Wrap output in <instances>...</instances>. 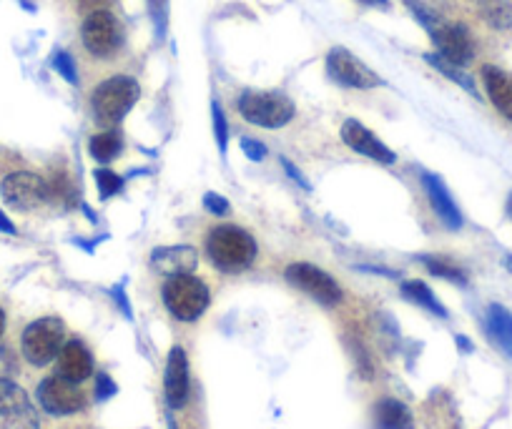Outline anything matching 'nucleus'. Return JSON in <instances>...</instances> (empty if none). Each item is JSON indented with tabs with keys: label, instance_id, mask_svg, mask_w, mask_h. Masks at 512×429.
<instances>
[{
	"label": "nucleus",
	"instance_id": "1",
	"mask_svg": "<svg viewBox=\"0 0 512 429\" xmlns=\"http://www.w3.org/2000/svg\"><path fill=\"white\" fill-rule=\"evenodd\" d=\"M256 241L249 231L239 229L234 224L216 226L206 236V254L211 264L224 274H236L254 264L256 259Z\"/></svg>",
	"mask_w": 512,
	"mask_h": 429
},
{
	"label": "nucleus",
	"instance_id": "2",
	"mask_svg": "<svg viewBox=\"0 0 512 429\" xmlns=\"http://www.w3.org/2000/svg\"><path fill=\"white\" fill-rule=\"evenodd\" d=\"M139 96L141 88L139 83H136V78H108V81H103L91 96L93 116H96L103 126H116V123H121L123 118H126V113L136 106Z\"/></svg>",
	"mask_w": 512,
	"mask_h": 429
},
{
	"label": "nucleus",
	"instance_id": "3",
	"mask_svg": "<svg viewBox=\"0 0 512 429\" xmlns=\"http://www.w3.org/2000/svg\"><path fill=\"white\" fill-rule=\"evenodd\" d=\"M161 297H164L171 317H176L179 322H196L209 307L211 294L204 281L191 274H181L166 281Z\"/></svg>",
	"mask_w": 512,
	"mask_h": 429
},
{
	"label": "nucleus",
	"instance_id": "4",
	"mask_svg": "<svg viewBox=\"0 0 512 429\" xmlns=\"http://www.w3.org/2000/svg\"><path fill=\"white\" fill-rule=\"evenodd\" d=\"M236 106L246 121L262 128H282L294 118V103L284 93L244 91Z\"/></svg>",
	"mask_w": 512,
	"mask_h": 429
},
{
	"label": "nucleus",
	"instance_id": "5",
	"mask_svg": "<svg viewBox=\"0 0 512 429\" xmlns=\"http://www.w3.org/2000/svg\"><path fill=\"white\" fill-rule=\"evenodd\" d=\"M63 334H66V329H63L61 319H36V322L28 324L26 332H23V357H26L33 367H46V364H51L53 359L58 357V352H61Z\"/></svg>",
	"mask_w": 512,
	"mask_h": 429
},
{
	"label": "nucleus",
	"instance_id": "6",
	"mask_svg": "<svg viewBox=\"0 0 512 429\" xmlns=\"http://www.w3.org/2000/svg\"><path fill=\"white\" fill-rule=\"evenodd\" d=\"M287 281L297 289H302L304 294L314 299V302L324 304V307H337L342 302V289H339L337 281L322 271L319 266L307 264V261H297V264H289L284 271Z\"/></svg>",
	"mask_w": 512,
	"mask_h": 429
},
{
	"label": "nucleus",
	"instance_id": "7",
	"mask_svg": "<svg viewBox=\"0 0 512 429\" xmlns=\"http://www.w3.org/2000/svg\"><path fill=\"white\" fill-rule=\"evenodd\" d=\"M36 407L26 389L18 387L11 379L0 377V429H38Z\"/></svg>",
	"mask_w": 512,
	"mask_h": 429
},
{
	"label": "nucleus",
	"instance_id": "8",
	"mask_svg": "<svg viewBox=\"0 0 512 429\" xmlns=\"http://www.w3.org/2000/svg\"><path fill=\"white\" fill-rule=\"evenodd\" d=\"M327 73L334 83L344 88H359V91H367V88H377L379 76L367 66L364 61H359L354 53H349L347 48L334 46L327 53Z\"/></svg>",
	"mask_w": 512,
	"mask_h": 429
},
{
	"label": "nucleus",
	"instance_id": "9",
	"mask_svg": "<svg viewBox=\"0 0 512 429\" xmlns=\"http://www.w3.org/2000/svg\"><path fill=\"white\" fill-rule=\"evenodd\" d=\"M81 38L86 51L96 58H111L123 41L121 26H118L116 16L108 11H93L83 21Z\"/></svg>",
	"mask_w": 512,
	"mask_h": 429
},
{
	"label": "nucleus",
	"instance_id": "10",
	"mask_svg": "<svg viewBox=\"0 0 512 429\" xmlns=\"http://www.w3.org/2000/svg\"><path fill=\"white\" fill-rule=\"evenodd\" d=\"M427 33H430L432 43H435L437 56H442L445 61L462 68L475 58V41H472L470 31L462 23H450L440 18Z\"/></svg>",
	"mask_w": 512,
	"mask_h": 429
},
{
	"label": "nucleus",
	"instance_id": "11",
	"mask_svg": "<svg viewBox=\"0 0 512 429\" xmlns=\"http://www.w3.org/2000/svg\"><path fill=\"white\" fill-rule=\"evenodd\" d=\"M38 402L53 417H66V414L81 412L86 397L76 382L58 374V377H48L38 384Z\"/></svg>",
	"mask_w": 512,
	"mask_h": 429
},
{
	"label": "nucleus",
	"instance_id": "12",
	"mask_svg": "<svg viewBox=\"0 0 512 429\" xmlns=\"http://www.w3.org/2000/svg\"><path fill=\"white\" fill-rule=\"evenodd\" d=\"M0 194H3L8 206L28 211L41 206L43 201H48V184L43 176L31 174V171H16V174L3 179Z\"/></svg>",
	"mask_w": 512,
	"mask_h": 429
},
{
	"label": "nucleus",
	"instance_id": "13",
	"mask_svg": "<svg viewBox=\"0 0 512 429\" xmlns=\"http://www.w3.org/2000/svg\"><path fill=\"white\" fill-rule=\"evenodd\" d=\"M342 141L347 143L349 149L357 151V154L367 156V159L377 161V164H395L397 156L390 146H384L382 138L374 136L367 126H362L359 121L349 118L342 126Z\"/></svg>",
	"mask_w": 512,
	"mask_h": 429
},
{
	"label": "nucleus",
	"instance_id": "14",
	"mask_svg": "<svg viewBox=\"0 0 512 429\" xmlns=\"http://www.w3.org/2000/svg\"><path fill=\"white\" fill-rule=\"evenodd\" d=\"M189 359L181 347H174L169 352V362H166V377H164V392L166 402L171 409L184 407L189 399Z\"/></svg>",
	"mask_w": 512,
	"mask_h": 429
},
{
	"label": "nucleus",
	"instance_id": "15",
	"mask_svg": "<svg viewBox=\"0 0 512 429\" xmlns=\"http://www.w3.org/2000/svg\"><path fill=\"white\" fill-rule=\"evenodd\" d=\"M199 266V254H196L194 246H161L151 254V269L156 274L164 276H181V274H191V271Z\"/></svg>",
	"mask_w": 512,
	"mask_h": 429
},
{
	"label": "nucleus",
	"instance_id": "16",
	"mask_svg": "<svg viewBox=\"0 0 512 429\" xmlns=\"http://www.w3.org/2000/svg\"><path fill=\"white\" fill-rule=\"evenodd\" d=\"M422 186H425L427 199H430L432 209H435V214L440 216L442 224H445L450 231H460L462 229V214H460V209H457L452 194L447 191L445 181H442L440 176L427 174L425 171V174H422Z\"/></svg>",
	"mask_w": 512,
	"mask_h": 429
},
{
	"label": "nucleus",
	"instance_id": "17",
	"mask_svg": "<svg viewBox=\"0 0 512 429\" xmlns=\"http://www.w3.org/2000/svg\"><path fill=\"white\" fill-rule=\"evenodd\" d=\"M58 374L71 382H83L93 374V357L86 349V344L78 342V339H71L61 347L58 352Z\"/></svg>",
	"mask_w": 512,
	"mask_h": 429
},
{
	"label": "nucleus",
	"instance_id": "18",
	"mask_svg": "<svg viewBox=\"0 0 512 429\" xmlns=\"http://www.w3.org/2000/svg\"><path fill=\"white\" fill-rule=\"evenodd\" d=\"M482 83H485L492 106L512 123V73L497 66H485L482 68Z\"/></svg>",
	"mask_w": 512,
	"mask_h": 429
},
{
	"label": "nucleus",
	"instance_id": "19",
	"mask_svg": "<svg viewBox=\"0 0 512 429\" xmlns=\"http://www.w3.org/2000/svg\"><path fill=\"white\" fill-rule=\"evenodd\" d=\"M374 429H415V419L405 402L387 397L374 404Z\"/></svg>",
	"mask_w": 512,
	"mask_h": 429
},
{
	"label": "nucleus",
	"instance_id": "20",
	"mask_svg": "<svg viewBox=\"0 0 512 429\" xmlns=\"http://www.w3.org/2000/svg\"><path fill=\"white\" fill-rule=\"evenodd\" d=\"M485 324L492 342L512 359V312H507L500 304H490V307H487Z\"/></svg>",
	"mask_w": 512,
	"mask_h": 429
},
{
	"label": "nucleus",
	"instance_id": "21",
	"mask_svg": "<svg viewBox=\"0 0 512 429\" xmlns=\"http://www.w3.org/2000/svg\"><path fill=\"white\" fill-rule=\"evenodd\" d=\"M402 294H405L410 302H415L417 307H425L427 312L437 314V317L442 319L447 317V309L442 307L440 299L432 294V289L425 284V281H405V284H402Z\"/></svg>",
	"mask_w": 512,
	"mask_h": 429
},
{
	"label": "nucleus",
	"instance_id": "22",
	"mask_svg": "<svg viewBox=\"0 0 512 429\" xmlns=\"http://www.w3.org/2000/svg\"><path fill=\"white\" fill-rule=\"evenodd\" d=\"M88 154L98 161V164H111L118 154H121V136L116 131H103L88 141Z\"/></svg>",
	"mask_w": 512,
	"mask_h": 429
},
{
	"label": "nucleus",
	"instance_id": "23",
	"mask_svg": "<svg viewBox=\"0 0 512 429\" xmlns=\"http://www.w3.org/2000/svg\"><path fill=\"white\" fill-rule=\"evenodd\" d=\"M480 6V16L490 23L492 28H505L512 26V3L510 0H477Z\"/></svg>",
	"mask_w": 512,
	"mask_h": 429
},
{
	"label": "nucleus",
	"instance_id": "24",
	"mask_svg": "<svg viewBox=\"0 0 512 429\" xmlns=\"http://www.w3.org/2000/svg\"><path fill=\"white\" fill-rule=\"evenodd\" d=\"M422 264L427 266V271L435 276H440V279H447V281H455V284L460 286H467V274L460 269L457 264H452L450 259H442V256H420Z\"/></svg>",
	"mask_w": 512,
	"mask_h": 429
},
{
	"label": "nucleus",
	"instance_id": "25",
	"mask_svg": "<svg viewBox=\"0 0 512 429\" xmlns=\"http://www.w3.org/2000/svg\"><path fill=\"white\" fill-rule=\"evenodd\" d=\"M427 63H430V66L435 68V71L445 73V76L450 78V81L460 83V86L465 88L467 93H472V96H477V88H475V83H472V78L467 76V73H462V68H460V66H455V63L445 61V58H442V56H437V53H430V56H427Z\"/></svg>",
	"mask_w": 512,
	"mask_h": 429
},
{
	"label": "nucleus",
	"instance_id": "26",
	"mask_svg": "<svg viewBox=\"0 0 512 429\" xmlns=\"http://www.w3.org/2000/svg\"><path fill=\"white\" fill-rule=\"evenodd\" d=\"M146 3H149L156 41H166V33H169V0H146Z\"/></svg>",
	"mask_w": 512,
	"mask_h": 429
},
{
	"label": "nucleus",
	"instance_id": "27",
	"mask_svg": "<svg viewBox=\"0 0 512 429\" xmlns=\"http://www.w3.org/2000/svg\"><path fill=\"white\" fill-rule=\"evenodd\" d=\"M93 176H96V184H98V191H101V199H111V196H116L118 191L123 189V179L118 174H113V171L98 169Z\"/></svg>",
	"mask_w": 512,
	"mask_h": 429
},
{
	"label": "nucleus",
	"instance_id": "28",
	"mask_svg": "<svg viewBox=\"0 0 512 429\" xmlns=\"http://www.w3.org/2000/svg\"><path fill=\"white\" fill-rule=\"evenodd\" d=\"M51 66H53V71L61 73V76L66 78L68 83H73V86H76L78 71H76V61L71 58V53L56 51V53H53V58H51Z\"/></svg>",
	"mask_w": 512,
	"mask_h": 429
},
{
	"label": "nucleus",
	"instance_id": "29",
	"mask_svg": "<svg viewBox=\"0 0 512 429\" xmlns=\"http://www.w3.org/2000/svg\"><path fill=\"white\" fill-rule=\"evenodd\" d=\"M211 118H214V136L216 143H219V151L226 154V146H229V126H226V118L219 101H211Z\"/></svg>",
	"mask_w": 512,
	"mask_h": 429
},
{
	"label": "nucleus",
	"instance_id": "30",
	"mask_svg": "<svg viewBox=\"0 0 512 429\" xmlns=\"http://www.w3.org/2000/svg\"><path fill=\"white\" fill-rule=\"evenodd\" d=\"M241 151L249 161H264V156H267V146L262 141H254V138H241Z\"/></svg>",
	"mask_w": 512,
	"mask_h": 429
},
{
	"label": "nucleus",
	"instance_id": "31",
	"mask_svg": "<svg viewBox=\"0 0 512 429\" xmlns=\"http://www.w3.org/2000/svg\"><path fill=\"white\" fill-rule=\"evenodd\" d=\"M204 209L209 211V214L226 216V214H229V201H226L224 196H219V194H214V191H209V194L204 196Z\"/></svg>",
	"mask_w": 512,
	"mask_h": 429
},
{
	"label": "nucleus",
	"instance_id": "32",
	"mask_svg": "<svg viewBox=\"0 0 512 429\" xmlns=\"http://www.w3.org/2000/svg\"><path fill=\"white\" fill-rule=\"evenodd\" d=\"M113 394H116V382L108 374H96V402H106Z\"/></svg>",
	"mask_w": 512,
	"mask_h": 429
},
{
	"label": "nucleus",
	"instance_id": "33",
	"mask_svg": "<svg viewBox=\"0 0 512 429\" xmlns=\"http://www.w3.org/2000/svg\"><path fill=\"white\" fill-rule=\"evenodd\" d=\"M282 166H284V171H287V174H289V176H292V179H294V181H297V184H299V186H302V189H304V191H312V186H309V181H307V179H304V176H302V174H299V171H297V169H294V166H292V164H289V161H287V159H282Z\"/></svg>",
	"mask_w": 512,
	"mask_h": 429
},
{
	"label": "nucleus",
	"instance_id": "34",
	"mask_svg": "<svg viewBox=\"0 0 512 429\" xmlns=\"http://www.w3.org/2000/svg\"><path fill=\"white\" fill-rule=\"evenodd\" d=\"M113 297H116L118 304H121L123 314H126L128 319H131V309H128V299H126V294H123V286H116V289H113Z\"/></svg>",
	"mask_w": 512,
	"mask_h": 429
},
{
	"label": "nucleus",
	"instance_id": "35",
	"mask_svg": "<svg viewBox=\"0 0 512 429\" xmlns=\"http://www.w3.org/2000/svg\"><path fill=\"white\" fill-rule=\"evenodd\" d=\"M0 231H6V234H16V226L11 224V219H8L3 211H0Z\"/></svg>",
	"mask_w": 512,
	"mask_h": 429
},
{
	"label": "nucleus",
	"instance_id": "36",
	"mask_svg": "<svg viewBox=\"0 0 512 429\" xmlns=\"http://www.w3.org/2000/svg\"><path fill=\"white\" fill-rule=\"evenodd\" d=\"M359 3H364V6H369V8H387V6H390V0H359Z\"/></svg>",
	"mask_w": 512,
	"mask_h": 429
},
{
	"label": "nucleus",
	"instance_id": "37",
	"mask_svg": "<svg viewBox=\"0 0 512 429\" xmlns=\"http://www.w3.org/2000/svg\"><path fill=\"white\" fill-rule=\"evenodd\" d=\"M457 344H460L462 352H472V344H470V339H467V337H457Z\"/></svg>",
	"mask_w": 512,
	"mask_h": 429
},
{
	"label": "nucleus",
	"instance_id": "38",
	"mask_svg": "<svg viewBox=\"0 0 512 429\" xmlns=\"http://www.w3.org/2000/svg\"><path fill=\"white\" fill-rule=\"evenodd\" d=\"M81 3L88 8H96V6H103V3H108V0H81Z\"/></svg>",
	"mask_w": 512,
	"mask_h": 429
},
{
	"label": "nucleus",
	"instance_id": "39",
	"mask_svg": "<svg viewBox=\"0 0 512 429\" xmlns=\"http://www.w3.org/2000/svg\"><path fill=\"white\" fill-rule=\"evenodd\" d=\"M3 329H6V314L0 309V337H3Z\"/></svg>",
	"mask_w": 512,
	"mask_h": 429
},
{
	"label": "nucleus",
	"instance_id": "40",
	"mask_svg": "<svg viewBox=\"0 0 512 429\" xmlns=\"http://www.w3.org/2000/svg\"><path fill=\"white\" fill-rule=\"evenodd\" d=\"M507 214L512 216V194H510V199H507Z\"/></svg>",
	"mask_w": 512,
	"mask_h": 429
},
{
	"label": "nucleus",
	"instance_id": "41",
	"mask_svg": "<svg viewBox=\"0 0 512 429\" xmlns=\"http://www.w3.org/2000/svg\"><path fill=\"white\" fill-rule=\"evenodd\" d=\"M505 264H507V269L512 271V256H505Z\"/></svg>",
	"mask_w": 512,
	"mask_h": 429
}]
</instances>
